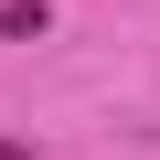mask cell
<instances>
[{
	"label": "cell",
	"instance_id": "1",
	"mask_svg": "<svg viewBox=\"0 0 160 160\" xmlns=\"http://www.w3.org/2000/svg\"><path fill=\"white\" fill-rule=\"evenodd\" d=\"M0 32H11V43H43V32H53V11H43V0H11V11H0Z\"/></svg>",
	"mask_w": 160,
	"mask_h": 160
},
{
	"label": "cell",
	"instance_id": "2",
	"mask_svg": "<svg viewBox=\"0 0 160 160\" xmlns=\"http://www.w3.org/2000/svg\"><path fill=\"white\" fill-rule=\"evenodd\" d=\"M0 160H32V139H0Z\"/></svg>",
	"mask_w": 160,
	"mask_h": 160
}]
</instances>
